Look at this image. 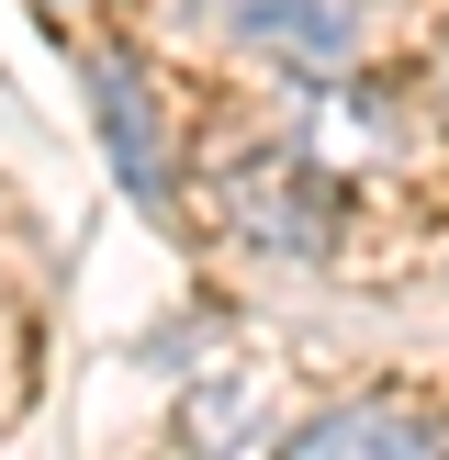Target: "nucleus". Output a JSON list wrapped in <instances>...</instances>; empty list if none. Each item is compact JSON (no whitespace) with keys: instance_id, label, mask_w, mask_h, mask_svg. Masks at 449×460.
<instances>
[{"instance_id":"1","label":"nucleus","mask_w":449,"mask_h":460,"mask_svg":"<svg viewBox=\"0 0 449 460\" xmlns=\"http://www.w3.org/2000/svg\"><path fill=\"white\" fill-rule=\"evenodd\" d=\"M214 225L259 270H326L348 247V169H326L304 135H259L214 169Z\"/></svg>"},{"instance_id":"2","label":"nucleus","mask_w":449,"mask_h":460,"mask_svg":"<svg viewBox=\"0 0 449 460\" xmlns=\"http://www.w3.org/2000/svg\"><path fill=\"white\" fill-rule=\"evenodd\" d=\"M79 79H90V124H101V157H112V180H124V202H135V214H180L169 124H157V79L124 57V45H101Z\"/></svg>"},{"instance_id":"3","label":"nucleus","mask_w":449,"mask_h":460,"mask_svg":"<svg viewBox=\"0 0 449 460\" xmlns=\"http://www.w3.org/2000/svg\"><path fill=\"white\" fill-rule=\"evenodd\" d=\"M281 449L292 460H438L449 416L404 394H348V404H314L304 427H281Z\"/></svg>"},{"instance_id":"4","label":"nucleus","mask_w":449,"mask_h":460,"mask_svg":"<svg viewBox=\"0 0 449 460\" xmlns=\"http://www.w3.org/2000/svg\"><path fill=\"white\" fill-rule=\"evenodd\" d=\"M236 45L281 57L292 79H326V67H359V12L348 0H236Z\"/></svg>"},{"instance_id":"5","label":"nucleus","mask_w":449,"mask_h":460,"mask_svg":"<svg viewBox=\"0 0 449 460\" xmlns=\"http://www.w3.org/2000/svg\"><path fill=\"white\" fill-rule=\"evenodd\" d=\"M180 438L191 449H269L281 438V404H269V371L259 359H224L180 394Z\"/></svg>"},{"instance_id":"6","label":"nucleus","mask_w":449,"mask_h":460,"mask_svg":"<svg viewBox=\"0 0 449 460\" xmlns=\"http://www.w3.org/2000/svg\"><path fill=\"white\" fill-rule=\"evenodd\" d=\"M34 12H90V0H34Z\"/></svg>"},{"instance_id":"7","label":"nucleus","mask_w":449,"mask_h":460,"mask_svg":"<svg viewBox=\"0 0 449 460\" xmlns=\"http://www.w3.org/2000/svg\"><path fill=\"white\" fill-rule=\"evenodd\" d=\"M438 112H449V57H438Z\"/></svg>"},{"instance_id":"8","label":"nucleus","mask_w":449,"mask_h":460,"mask_svg":"<svg viewBox=\"0 0 449 460\" xmlns=\"http://www.w3.org/2000/svg\"><path fill=\"white\" fill-rule=\"evenodd\" d=\"M157 12H202V0H157Z\"/></svg>"}]
</instances>
